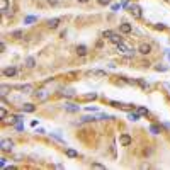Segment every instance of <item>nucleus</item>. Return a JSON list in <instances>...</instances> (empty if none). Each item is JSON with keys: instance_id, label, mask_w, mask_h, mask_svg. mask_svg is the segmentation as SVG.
<instances>
[{"instance_id": "39448f33", "label": "nucleus", "mask_w": 170, "mask_h": 170, "mask_svg": "<svg viewBox=\"0 0 170 170\" xmlns=\"http://www.w3.org/2000/svg\"><path fill=\"white\" fill-rule=\"evenodd\" d=\"M0 146H2V151H12V148H14V141H12V140H3Z\"/></svg>"}, {"instance_id": "a878e982", "label": "nucleus", "mask_w": 170, "mask_h": 170, "mask_svg": "<svg viewBox=\"0 0 170 170\" xmlns=\"http://www.w3.org/2000/svg\"><path fill=\"white\" fill-rule=\"evenodd\" d=\"M99 119H102V121H104V119H109V116H107V114H100V116H99Z\"/></svg>"}, {"instance_id": "20e7f679", "label": "nucleus", "mask_w": 170, "mask_h": 170, "mask_svg": "<svg viewBox=\"0 0 170 170\" xmlns=\"http://www.w3.org/2000/svg\"><path fill=\"white\" fill-rule=\"evenodd\" d=\"M16 73H17V68H16V66H7V68H3V70H2V75L7 77V78L14 77Z\"/></svg>"}, {"instance_id": "f3484780", "label": "nucleus", "mask_w": 170, "mask_h": 170, "mask_svg": "<svg viewBox=\"0 0 170 170\" xmlns=\"http://www.w3.org/2000/svg\"><path fill=\"white\" fill-rule=\"evenodd\" d=\"M128 119H129V121H138V119H140V116H138V114L129 112V114H128Z\"/></svg>"}, {"instance_id": "dca6fc26", "label": "nucleus", "mask_w": 170, "mask_h": 170, "mask_svg": "<svg viewBox=\"0 0 170 170\" xmlns=\"http://www.w3.org/2000/svg\"><path fill=\"white\" fill-rule=\"evenodd\" d=\"M9 90H10L9 85H2V97H5V95L9 94Z\"/></svg>"}, {"instance_id": "f257e3e1", "label": "nucleus", "mask_w": 170, "mask_h": 170, "mask_svg": "<svg viewBox=\"0 0 170 170\" xmlns=\"http://www.w3.org/2000/svg\"><path fill=\"white\" fill-rule=\"evenodd\" d=\"M128 10H129V14H131L134 19H141V9L138 7V5H134V3H131V5H128Z\"/></svg>"}, {"instance_id": "1a4fd4ad", "label": "nucleus", "mask_w": 170, "mask_h": 170, "mask_svg": "<svg viewBox=\"0 0 170 170\" xmlns=\"http://www.w3.org/2000/svg\"><path fill=\"white\" fill-rule=\"evenodd\" d=\"M58 26H60V19H49L48 20V27H49V29H58Z\"/></svg>"}, {"instance_id": "423d86ee", "label": "nucleus", "mask_w": 170, "mask_h": 170, "mask_svg": "<svg viewBox=\"0 0 170 170\" xmlns=\"http://www.w3.org/2000/svg\"><path fill=\"white\" fill-rule=\"evenodd\" d=\"M107 39H109L111 43H114V44H121V43H123V36H121V34H117V33H112Z\"/></svg>"}, {"instance_id": "9d476101", "label": "nucleus", "mask_w": 170, "mask_h": 170, "mask_svg": "<svg viewBox=\"0 0 170 170\" xmlns=\"http://www.w3.org/2000/svg\"><path fill=\"white\" fill-rule=\"evenodd\" d=\"M22 111H24V112H34V111H36V106H34V104H24V106H22Z\"/></svg>"}, {"instance_id": "aec40b11", "label": "nucleus", "mask_w": 170, "mask_h": 170, "mask_svg": "<svg viewBox=\"0 0 170 170\" xmlns=\"http://www.w3.org/2000/svg\"><path fill=\"white\" fill-rule=\"evenodd\" d=\"M0 117H2V119L7 117V111H5V109H0Z\"/></svg>"}, {"instance_id": "393cba45", "label": "nucleus", "mask_w": 170, "mask_h": 170, "mask_svg": "<svg viewBox=\"0 0 170 170\" xmlns=\"http://www.w3.org/2000/svg\"><path fill=\"white\" fill-rule=\"evenodd\" d=\"M58 2H60V0H48L49 5H58Z\"/></svg>"}, {"instance_id": "6e6552de", "label": "nucleus", "mask_w": 170, "mask_h": 170, "mask_svg": "<svg viewBox=\"0 0 170 170\" xmlns=\"http://www.w3.org/2000/svg\"><path fill=\"white\" fill-rule=\"evenodd\" d=\"M89 53V49H87V46H83V44H80L78 48H77V55L78 56H85Z\"/></svg>"}, {"instance_id": "5701e85b", "label": "nucleus", "mask_w": 170, "mask_h": 170, "mask_svg": "<svg viewBox=\"0 0 170 170\" xmlns=\"http://www.w3.org/2000/svg\"><path fill=\"white\" fill-rule=\"evenodd\" d=\"M94 75H99V77H104V75H106V72H102V70H97V72H94Z\"/></svg>"}, {"instance_id": "f8f14e48", "label": "nucleus", "mask_w": 170, "mask_h": 170, "mask_svg": "<svg viewBox=\"0 0 170 170\" xmlns=\"http://www.w3.org/2000/svg\"><path fill=\"white\" fill-rule=\"evenodd\" d=\"M36 97H38L39 100H46V99H48V94H46V90H38V92H36Z\"/></svg>"}, {"instance_id": "b1692460", "label": "nucleus", "mask_w": 170, "mask_h": 170, "mask_svg": "<svg viewBox=\"0 0 170 170\" xmlns=\"http://www.w3.org/2000/svg\"><path fill=\"white\" fill-rule=\"evenodd\" d=\"M111 34H112V31H104V33H102V36H104V38H109Z\"/></svg>"}, {"instance_id": "6ab92c4d", "label": "nucleus", "mask_w": 170, "mask_h": 170, "mask_svg": "<svg viewBox=\"0 0 170 170\" xmlns=\"http://www.w3.org/2000/svg\"><path fill=\"white\" fill-rule=\"evenodd\" d=\"M92 169H106V167H104L102 163H97V162H94V163H92Z\"/></svg>"}, {"instance_id": "9b49d317", "label": "nucleus", "mask_w": 170, "mask_h": 170, "mask_svg": "<svg viewBox=\"0 0 170 170\" xmlns=\"http://www.w3.org/2000/svg\"><path fill=\"white\" fill-rule=\"evenodd\" d=\"M26 66H27V68H34V66H36V60L33 56L26 58Z\"/></svg>"}, {"instance_id": "7ed1b4c3", "label": "nucleus", "mask_w": 170, "mask_h": 170, "mask_svg": "<svg viewBox=\"0 0 170 170\" xmlns=\"http://www.w3.org/2000/svg\"><path fill=\"white\" fill-rule=\"evenodd\" d=\"M131 136H129V134H128V133H123V134H121V136H119V143H121V145H123V146H129V145H131Z\"/></svg>"}, {"instance_id": "a211bd4d", "label": "nucleus", "mask_w": 170, "mask_h": 170, "mask_svg": "<svg viewBox=\"0 0 170 170\" xmlns=\"http://www.w3.org/2000/svg\"><path fill=\"white\" fill-rule=\"evenodd\" d=\"M12 36H14V38H22V36H24V33H22V31H14V33H12Z\"/></svg>"}, {"instance_id": "412c9836", "label": "nucleus", "mask_w": 170, "mask_h": 170, "mask_svg": "<svg viewBox=\"0 0 170 170\" xmlns=\"http://www.w3.org/2000/svg\"><path fill=\"white\" fill-rule=\"evenodd\" d=\"M155 70H156V72H165L167 66H160V65H158V66H155Z\"/></svg>"}, {"instance_id": "2eb2a0df", "label": "nucleus", "mask_w": 170, "mask_h": 170, "mask_svg": "<svg viewBox=\"0 0 170 170\" xmlns=\"http://www.w3.org/2000/svg\"><path fill=\"white\" fill-rule=\"evenodd\" d=\"M66 155H68L70 158H77V156H78V153H77L75 150H72V148H68V150H66Z\"/></svg>"}, {"instance_id": "cd10ccee", "label": "nucleus", "mask_w": 170, "mask_h": 170, "mask_svg": "<svg viewBox=\"0 0 170 170\" xmlns=\"http://www.w3.org/2000/svg\"><path fill=\"white\" fill-rule=\"evenodd\" d=\"M78 2H80V3H87L89 0H78Z\"/></svg>"}, {"instance_id": "4468645a", "label": "nucleus", "mask_w": 170, "mask_h": 170, "mask_svg": "<svg viewBox=\"0 0 170 170\" xmlns=\"http://www.w3.org/2000/svg\"><path fill=\"white\" fill-rule=\"evenodd\" d=\"M19 90H22V92H26V94H29L31 90H33V85H20V87H17Z\"/></svg>"}, {"instance_id": "bb28decb", "label": "nucleus", "mask_w": 170, "mask_h": 170, "mask_svg": "<svg viewBox=\"0 0 170 170\" xmlns=\"http://www.w3.org/2000/svg\"><path fill=\"white\" fill-rule=\"evenodd\" d=\"M151 131H153L155 134H156V133H158V128H156V126H151Z\"/></svg>"}, {"instance_id": "ddd939ff", "label": "nucleus", "mask_w": 170, "mask_h": 170, "mask_svg": "<svg viewBox=\"0 0 170 170\" xmlns=\"http://www.w3.org/2000/svg\"><path fill=\"white\" fill-rule=\"evenodd\" d=\"M0 9H2V12H7L9 10V2L7 0H0Z\"/></svg>"}, {"instance_id": "0eeeda50", "label": "nucleus", "mask_w": 170, "mask_h": 170, "mask_svg": "<svg viewBox=\"0 0 170 170\" xmlns=\"http://www.w3.org/2000/svg\"><path fill=\"white\" fill-rule=\"evenodd\" d=\"M119 31L123 33V34H129L133 31V27H131V24H126V22H123L121 26H119Z\"/></svg>"}, {"instance_id": "4be33fe9", "label": "nucleus", "mask_w": 170, "mask_h": 170, "mask_svg": "<svg viewBox=\"0 0 170 170\" xmlns=\"http://www.w3.org/2000/svg\"><path fill=\"white\" fill-rule=\"evenodd\" d=\"M97 2H99L100 5H109V3H111V0H97Z\"/></svg>"}, {"instance_id": "f03ea898", "label": "nucleus", "mask_w": 170, "mask_h": 170, "mask_svg": "<svg viewBox=\"0 0 170 170\" xmlns=\"http://www.w3.org/2000/svg\"><path fill=\"white\" fill-rule=\"evenodd\" d=\"M138 51H140L141 55H145V56H146V55H150V53H151V44H150V43H141V44H140V48H138Z\"/></svg>"}]
</instances>
